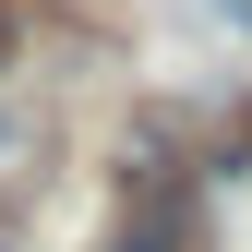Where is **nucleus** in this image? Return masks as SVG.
Masks as SVG:
<instances>
[{"label":"nucleus","instance_id":"obj_3","mask_svg":"<svg viewBox=\"0 0 252 252\" xmlns=\"http://www.w3.org/2000/svg\"><path fill=\"white\" fill-rule=\"evenodd\" d=\"M216 12H228V24H252V0H216Z\"/></svg>","mask_w":252,"mask_h":252},{"label":"nucleus","instance_id":"obj_1","mask_svg":"<svg viewBox=\"0 0 252 252\" xmlns=\"http://www.w3.org/2000/svg\"><path fill=\"white\" fill-rule=\"evenodd\" d=\"M108 252H192V240H180V204L156 192L144 168H132V216H120V240H108Z\"/></svg>","mask_w":252,"mask_h":252},{"label":"nucleus","instance_id":"obj_2","mask_svg":"<svg viewBox=\"0 0 252 252\" xmlns=\"http://www.w3.org/2000/svg\"><path fill=\"white\" fill-rule=\"evenodd\" d=\"M228 168H240V180H252V108H240V132H228Z\"/></svg>","mask_w":252,"mask_h":252},{"label":"nucleus","instance_id":"obj_4","mask_svg":"<svg viewBox=\"0 0 252 252\" xmlns=\"http://www.w3.org/2000/svg\"><path fill=\"white\" fill-rule=\"evenodd\" d=\"M0 252H12V240H0Z\"/></svg>","mask_w":252,"mask_h":252}]
</instances>
